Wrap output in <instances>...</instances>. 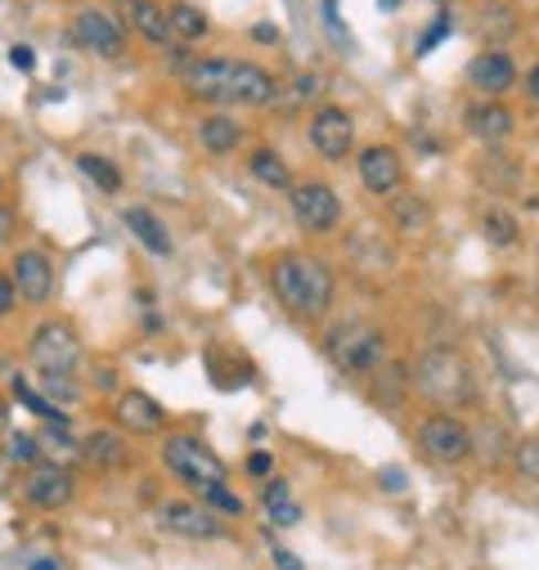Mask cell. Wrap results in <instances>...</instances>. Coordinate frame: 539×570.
I'll use <instances>...</instances> for the list:
<instances>
[{
    "mask_svg": "<svg viewBox=\"0 0 539 570\" xmlns=\"http://www.w3.org/2000/svg\"><path fill=\"white\" fill-rule=\"evenodd\" d=\"M28 355H32V365H36L41 373L73 378V373H77V365H82V341H77L73 324L50 319V324H41V328L32 332V346H28Z\"/></svg>",
    "mask_w": 539,
    "mask_h": 570,
    "instance_id": "5",
    "label": "cell"
},
{
    "mask_svg": "<svg viewBox=\"0 0 539 570\" xmlns=\"http://www.w3.org/2000/svg\"><path fill=\"white\" fill-rule=\"evenodd\" d=\"M77 167H82V171H86V176H91V180H95L104 193H117V189H121V176H117V167H113L108 158L82 154V158H77Z\"/></svg>",
    "mask_w": 539,
    "mask_h": 570,
    "instance_id": "28",
    "label": "cell"
},
{
    "mask_svg": "<svg viewBox=\"0 0 539 570\" xmlns=\"http://www.w3.org/2000/svg\"><path fill=\"white\" fill-rule=\"evenodd\" d=\"M10 63L19 67V73H32V63H36V54H32L28 45H14V50H10Z\"/></svg>",
    "mask_w": 539,
    "mask_h": 570,
    "instance_id": "40",
    "label": "cell"
},
{
    "mask_svg": "<svg viewBox=\"0 0 539 570\" xmlns=\"http://www.w3.org/2000/svg\"><path fill=\"white\" fill-rule=\"evenodd\" d=\"M158 526H162L167 535H180V539H225L221 517H216L208 504H189V498L158 508Z\"/></svg>",
    "mask_w": 539,
    "mask_h": 570,
    "instance_id": "10",
    "label": "cell"
},
{
    "mask_svg": "<svg viewBox=\"0 0 539 570\" xmlns=\"http://www.w3.org/2000/svg\"><path fill=\"white\" fill-rule=\"evenodd\" d=\"M167 23H171V41H198V36H208V19H202L193 6H171L167 10Z\"/></svg>",
    "mask_w": 539,
    "mask_h": 570,
    "instance_id": "25",
    "label": "cell"
},
{
    "mask_svg": "<svg viewBox=\"0 0 539 570\" xmlns=\"http://www.w3.org/2000/svg\"><path fill=\"white\" fill-rule=\"evenodd\" d=\"M445 32H450V19H445V14H441V19H436V23H432V32H427V36H423V45H419V54H427V50H432V45H436V41H441V36H445Z\"/></svg>",
    "mask_w": 539,
    "mask_h": 570,
    "instance_id": "39",
    "label": "cell"
},
{
    "mask_svg": "<svg viewBox=\"0 0 539 570\" xmlns=\"http://www.w3.org/2000/svg\"><path fill=\"white\" fill-rule=\"evenodd\" d=\"M315 91H319V77L297 73V77H288L284 86H275V108H279V113H293V108H302Z\"/></svg>",
    "mask_w": 539,
    "mask_h": 570,
    "instance_id": "26",
    "label": "cell"
},
{
    "mask_svg": "<svg viewBox=\"0 0 539 570\" xmlns=\"http://www.w3.org/2000/svg\"><path fill=\"white\" fill-rule=\"evenodd\" d=\"M414 387H419L423 400L441 404L445 413L477 400V378H472V365L463 360L458 350H450V346H432V350L419 355Z\"/></svg>",
    "mask_w": 539,
    "mask_h": 570,
    "instance_id": "3",
    "label": "cell"
},
{
    "mask_svg": "<svg viewBox=\"0 0 539 570\" xmlns=\"http://www.w3.org/2000/svg\"><path fill=\"white\" fill-rule=\"evenodd\" d=\"M324 355L342 369V373H369L387 360V337L378 324L369 319H342L332 324L328 337H324Z\"/></svg>",
    "mask_w": 539,
    "mask_h": 570,
    "instance_id": "4",
    "label": "cell"
},
{
    "mask_svg": "<svg viewBox=\"0 0 539 570\" xmlns=\"http://www.w3.org/2000/svg\"><path fill=\"white\" fill-rule=\"evenodd\" d=\"M184 91L212 104H243V108H265L275 104V82H270L256 63H234V59H198L184 63Z\"/></svg>",
    "mask_w": 539,
    "mask_h": 570,
    "instance_id": "1",
    "label": "cell"
},
{
    "mask_svg": "<svg viewBox=\"0 0 539 570\" xmlns=\"http://www.w3.org/2000/svg\"><path fill=\"white\" fill-rule=\"evenodd\" d=\"M526 95H530V99H539V63L530 67V77H526Z\"/></svg>",
    "mask_w": 539,
    "mask_h": 570,
    "instance_id": "44",
    "label": "cell"
},
{
    "mask_svg": "<svg viewBox=\"0 0 539 570\" xmlns=\"http://www.w3.org/2000/svg\"><path fill=\"white\" fill-rule=\"evenodd\" d=\"M198 139H202V149H208V154H234L243 130H239L234 117H208L198 126Z\"/></svg>",
    "mask_w": 539,
    "mask_h": 570,
    "instance_id": "20",
    "label": "cell"
},
{
    "mask_svg": "<svg viewBox=\"0 0 539 570\" xmlns=\"http://www.w3.org/2000/svg\"><path fill=\"white\" fill-rule=\"evenodd\" d=\"M121 217H126V230H130L135 239H140L149 252H158V256H171V234L162 230V221L154 217L149 207H126Z\"/></svg>",
    "mask_w": 539,
    "mask_h": 570,
    "instance_id": "19",
    "label": "cell"
},
{
    "mask_svg": "<svg viewBox=\"0 0 539 570\" xmlns=\"http://www.w3.org/2000/svg\"><path fill=\"white\" fill-rule=\"evenodd\" d=\"M467 82L477 86V91H486V95H504L517 82V67H512L508 54L495 50V54H482V59L467 63Z\"/></svg>",
    "mask_w": 539,
    "mask_h": 570,
    "instance_id": "16",
    "label": "cell"
},
{
    "mask_svg": "<svg viewBox=\"0 0 539 570\" xmlns=\"http://www.w3.org/2000/svg\"><path fill=\"white\" fill-rule=\"evenodd\" d=\"M32 570H63V566H59V561H36Z\"/></svg>",
    "mask_w": 539,
    "mask_h": 570,
    "instance_id": "47",
    "label": "cell"
},
{
    "mask_svg": "<svg viewBox=\"0 0 539 570\" xmlns=\"http://www.w3.org/2000/svg\"><path fill=\"white\" fill-rule=\"evenodd\" d=\"M167 467L189 485V489H202V485H221L225 481V463L202 445L198 436H171L167 441Z\"/></svg>",
    "mask_w": 539,
    "mask_h": 570,
    "instance_id": "6",
    "label": "cell"
},
{
    "mask_svg": "<svg viewBox=\"0 0 539 570\" xmlns=\"http://www.w3.org/2000/svg\"><path fill=\"white\" fill-rule=\"evenodd\" d=\"M252 176H256L261 184H270V189H288V184H293V171L284 167L279 154H270V149H256V154H252Z\"/></svg>",
    "mask_w": 539,
    "mask_h": 570,
    "instance_id": "24",
    "label": "cell"
},
{
    "mask_svg": "<svg viewBox=\"0 0 539 570\" xmlns=\"http://www.w3.org/2000/svg\"><path fill=\"white\" fill-rule=\"evenodd\" d=\"M404 382H410V373H404L400 365H378V382H373V404L382 409H395L404 400Z\"/></svg>",
    "mask_w": 539,
    "mask_h": 570,
    "instance_id": "22",
    "label": "cell"
},
{
    "mask_svg": "<svg viewBox=\"0 0 539 570\" xmlns=\"http://www.w3.org/2000/svg\"><path fill=\"white\" fill-rule=\"evenodd\" d=\"M6 225H10V211H6V207H0V234H6Z\"/></svg>",
    "mask_w": 539,
    "mask_h": 570,
    "instance_id": "48",
    "label": "cell"
},
{
    "mask_svg": "<svg viewBox=\"0 0 539 570\" xmlns=\"http://www.w3.org/2000/svg\"><path fill=\"white\" fill-rule=\"evenodd\" d=\"M482 234H486L495 247H512V243H517V221H512V211L490 207L486 217H482Z\"/></svg>",
    "mask_w": 539,
    "mask_h": 570,
    "instance_id": "27",
    "label": "cell"
},
{
    "mask_svg": "<svg viewBox=\"0 0 539 570\" xmlns=\"http://www.w3.org/2000/svg\"><path fill=\"white\" fill-rule=\"evenodd\" d=\"M10 458H19V463H41V458H36V441H32V436H10Z\"/></svg>",
    "mask_w": 539,
    "mask_h": 570,
    "instance_id": "35",
    "label": "cell"
},
{
    "mask_svg": "<svg viewBox=\"0 0 539 570\" xmlns=\"http://www.w3.org/2000/svg\"><path fill=\"white\" fill-rule=\"evenodd\" d=\"M73 41L82 45V50H91V54H121V45H126V28L121 23H113L108 14H99V10H82L77 19H73Z\"/></svg>",
    "mask_w": 539,
    "mask_h": 570,
    "instance_id": "12",
    "label": "cell"
},
{
    "mask_svg": "<svg viewBox=\"0 0 539 570\" xmlns=\"http://www.w3.org/2000/svg\"><path fill=\"white\" fill-rule=\"evenodd\" d=\"M247 472H252V476H270V472H275V458H270L265 450H256V454L247 458Z\"/></svg>",
    "mask_w": 539,
    "mask_h": 570,
    "instance_id": "37",
    "label": "cell"
},
{
    "mask_svg": "<svg viewBox=\"0 0 539 570\" xmlns=\"http://www.w3.org/2000/svg\"><path fill=\"white\" fill-rule=\"evenodd\" d=\"M193 494H198L212 513H230V517H239V513H243V498H239L234 489H225V485H202V489H193Z\"/></svg>",
    "mask_w": 539,
    "mask_h": 570,
    "instance_id": "29",
    "label": "cell"
},
{
    "mask_svg": "<svg viewBox=\"0 0 539 570\" xmlns=\"http://www.w3.org/2000/svg\"><path fill=\"white\" fill-rule=\"evenodd\" d=\"M419 445H423V454L432 463H445V467H454V463H463L472 454V436H467V426L454 413H432L419 426Z\"/></svg>",
    "mask_w": 539,
    "mask_h": 570,
    "instance_id": "7",
    "label": "cell"
},
{
    "mask_svg": "<svg viewBox=\"0 0 539 570\" xmlns=\"http://www.w3.org/2000/svg\"><path fill=\"white\" fill-rule=\"evenodd\" d=\"M45 378V395H50V404H77V387H73V378H59V373H41Z\"/></svg>",
    "mask_w": 539,
    "mask_h": 570,
    "instance_id": "32",
    "label": "cell"
},
{
    "mask_svg": "<svg viewBox=\"0 0 539 570\" xmlns=\"http://www.w3.org/2000/svg\"><path fill=\"white\" fill-rule=\"evenodd\" d=\"M252 36H256L261 45H275V41H279V28H275V23H256Z\"/></svg>",
    "mask_w": 539,
    "mask_h": 570,
    "instance_id": "41",
    "label": "cell"
},
{
    "mask_svg": "<svg viewBox=\"0 0 539 570\" xmlns=\"http://www.w3.org/2000/svg\"><path fill=\"white\" fill-rule=\"evenodd\" d=\"M360 180H364V189L369 193H391L400 180H404V162H400V154L395 149H387V145H373V149H364L360 154Z\"/></svg>",
    "mask_w": 539,
    "mask_h": 570,
    "instance_id": "15",
    "label": "cell"
},
{
    "mask_svg": "<svg viewBox=\"0 0 539 570\" xmlns=\"http://www.w3.org/2000/svg\"><path fill=\"white\" fill-rule=\"evenodd\" d=\"M6 426H10V404H6V395H0V436H6Z\"/></svg>",
    "mask_w": 539,
    "mask_h": 570,
    "instance_id": "45",
    "label": "cell"
},
{
    "mask_svg": "<svg viewBox=\"0 0 539 570\" xmlns=\"http://www.w3.org/2000/svg\"><path fill=\"white\" fill-rule=\"evenodd\" d=\"M10 485H14V463L0 454V494H10Z\"/></svg>",
    "mask_w": 539,
    "mask_h": 570,
    "instance_id": "42",
    "label": "cell"
},
{
    "mask_svg": "<svg viewBox=\"0 0 539 570\" xmlns=\"http://www.w3.org/2000/svg\"><path fill=\"white\" fill-rule=\"evenodd\" d=\"M113 418H117V426H126V432H135V436H154V432H162V422H167L162 404L154 395H145V391H121L117 404H113Z\"/></svg>",
    "mask_w": 539,
    "mask_h": 570,
    "instance_id": "13",
    "label": "cell"
},
{
    "mask_svg": "<svg viewBox=\"0 0 539 570\" xmlns=\"http://www.w3.org/2000/svg\"><path fill=\"white\" fill-rule=\"evenodd\" d=\"M512 28H517V23H512V14H508V10H499V6L482 14V32H486L490 41H508V36H512Z\"/></svg>",
    "mask_w": 539,
    "mask_h": 570,
    "instance_id": "31",
    "label": "cell"
},
{
    "mask_svg": "<svg viewBox=\"0 0 539 570\" xmlns=\"http://www.w3.org/2000/svg\"><path fill=\"white\" fill-rule=\"evenodd\" d=\"M512 463H517V472H521V476L539 481V436H526V441L512 450Z\"/></svg>",
    "mask_w": 539,
    "mask_h": 570,
    "instance_id": "30",
    "label": "cell"
},
{
    "mask_svg": "<svg viewBox=\"0 0 539 570\" xmlns=\"http://www.w3.org/2000/svg\"><path fill=\"white\" fill-rule=\"evenodd\" d=\"M378 10H387V14H391V10H400V0H378Z\"/></svg>",
    "mask_w": 539,
    "mask_h": 570,
    "instance_id": "46",
    "label": "cell"
},
{
    "mask_svg": "<svg viewBox=\"0 0 539 570\" xmlns=\"http://www.w3.org/2000/svg\"><path fill=\"white\" fill-rule=\"evenodd\" d=\"M14 297H19V288H14V278H10V274H0V315H6V310L14 306Z\"/></svg>",
    "mask_w": 539,
    "mask_h": 570,
    "instance_id": "38",
    "label": "cell"
},
{
    "mask_svg": "<svg viewBox=\"0 0 539 570\" xmlns=\"http://www.w3.org/2000/svg\"><path fill=\"white\" fill-rule=\"evenodd\" d=\"M293 217H297L302 230L328 234V230H337V221H342V198H337L328 184H297L293 189Z\"/></svg>",
    "mask_w": 539,
    "mask_h": 570,
    "instance_id": "8",
    "label": "cell"
},
{
    "mask_svg": "<svg viewBox=\"0 0 539 570\" xmlns=\"http://www.w3.org/2000/svg\"><path fill=\"white\" fill-rule=\"evenodd\" d=\"M310 139H315V154L328 162H342L356 145V122L342 108H319L310 122Z\"/></svg>",
    "mask_w": 539,
    "mask_h": 570,
    "instance_id": "11",
    "label": "cell"
},
{
    "mask_svg": "<svg viewBox=\"0 0 539 570\" xmlns=\"http://www.w3.org/2000/svg\"><path fill=\"white\" fill-rule=\"evenodd\" d=\"M482 171H495V176H490V184H499V189H517V180H508V176H517V162H490V167H482Z\"/></svg>",
    "mask_w": 539,
    "mask_h": 570,
    "instance_id": "36",
    "label": "cell"
},
{
    "mask_svg": "<svg viewBox=\"0 0 539 570\" xmlns=\"http://www.w3.org/2000/svg\"><path fill=\"white\" fill-rule=\"evenodd\" d=\"M14 288H19V297L23 302H32V306H45L50 302V293H54V270H50V261L41 256V252H23L19 261H14Z\"/></svg>",
    "mask_w": 539,
    "mask_h": 570,
    "instance_id": "14",
    "label": "cell"
},
{
    "mask_svg": "<svg viewBox=\"0 0 539 570\" xmlns=\"http://www.w3.org/2000/svg\"><path fill=\"white\" fill-rule=\"evenodd\" d=\"M126 14H130V28L140 32L145 41L154 45H171V23H167V10L154 6V0H121Z\"/></svg>",
    "mask_w": 539,
    "mask_h": 570,
    "instance_id": "18",
    "label": "cell"
},
{
    "mask_svg": "<svg viewBox=\"0 0 539 570\" xmlns=\"http://www.w3.org/2000/svg\"><path fill=\"white\" fill-rule=\"evenodd\" d=\"M14 395H19V400H23L28 409H36V413H45L50 422H59V418H63V413H59V404H50V400H41V395H36V391H32V387H28L23 378H14Z\"/></svg>",
    "mask_w": 539,
    "mask_h": 570,
    "instance_id": "33",
    "label": "cell"
},
{
    "mask_svg": "<svg viewBox=\"0 0 539 570\" xmlns=\"http://www.w3.org/2000/svg\"><path fill=\"white\" fill-rule=\"evenodd\" d=\"M265 513H270V521H275V526H297V521H302V508L293 504V494L279 498V504H270Z\"/></svg>",
    "mask_w": 539,
    "mask_h": 570,
    "instance_id": "34",
    "label": "cell"
},
{
    "mask_svg": "<svg viewBox=\"0 0 539 570\" xmlns=\"http://www.w3.org/2000/svg\"><path fill=\"white\" fill-rule=\"evenodd\" d=\"M23 494H28V504H32V508L54 513V508H67V504H73L77 481H73V472L59 467V463H32V472H28V481H23Z\"/></svg>",
    "mask_w": 539,
    "mask_h": 570,
    "instance_id": "9",
    "label": "cell"
},
{
    "mask_svg": "<svg viewBox=\"0 0 539 570\" xmlns=\"http://www.w3.org/2000/svg\"><path fill=\"white\" fill-rule=\"evenodd\" d=\"M391 221H395L400 234H423L432 217H427V202H423V198H395Z\"/></svg>",
    "mask_w": 539,
    "mask_h": 570,
    "instance_id": "23",
    "label": "cell"
},
{
    "mask_svg": "<svg viewBox=\"0 0 539 570\" xmlns=\"http://www.w3.org/2000/svg\"><path fill=\"white\" fill-rule=\"evenodd\" d=\"M270 283H275V297L297 315V319H319L332 306V288L337 278L319 256H279L275 270H270Z\"/></svg>",
    "mask_w": 539,
    "mask_h": 570,
    "instance_id": "2",
    "label": "cell"
},
{
    "mask_svg": "<svg viewBox=\"0 0 539 570\" xmlns=\"http://www.w3.org/2000/svg\"><path fill=\"white\" fill-rule=\"evenodd\" d=\"M472 139H482V145H504V139L512 135V113L504 104H472L463 113Z\"/></svg>",
    "mask_w": 539,
    "mask_h": 570,
    "instance_id": "17",
    "label": "cell"
},
{
    "mask_svg": "<svg viewBox=\"0 0 539 570\" xmlns=\"http://www.w3.org/2000/svg\"><path fill=\"white\" fill-rule=\"evenodd\" d=\"M275 561H279V570H302V561L288 548H275Z\"/></svg>",
    "mask_w": 539,
    "mask_h": 570,
    "instance_id": "43",
    "label": "cell"
},
{
    "mask_svg": "<svg viewBox=\"0 0 539 570\" xmlns=\"http://www.w3.org/2000/svg\"><path fill=\"white\" fill-rule=\"evenodd\" d=\"M86 463H91L95 472H113V467H121V463H126V445H121V436H117V432H95V436L86 441Z\"/></svg>",
    "mask_w": 539,
    "mask_h": 570,
    "instance_id": "21",
    "label": "cell"
}]
</instances>
